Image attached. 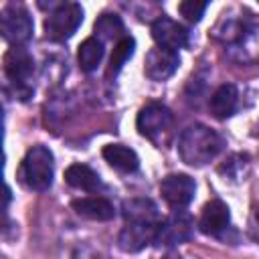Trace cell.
Here are the masks:
<instances>
[{"label": "cell", "instance_id": "11", "mask_svg": "<svg viewBox=\"0 0 259 259\" xmlns=\"http://www.w3.org/2000/svg\"><path fill=\"white\" fill-rule=\"evenodd\" d=\"M229 225H231V212L223 200L214 198L202 206V212L198 219L200 233H204L208 237H223V233L229 229Z\"/></svg>", "mask_w": 259, "mask_h": 259}, {"label": "cell", "instance_id": "13", "mask_svg": "<svg viewBox=\"0 0 259 259\" xmlns=\"http://www.w3.org/2000/svg\"><path fill=\"white\" fill-rule=\"evenodd\" d=\"M71 208L89 221H111L115 217L113 204L103 196H83L71 202Z\"/></svg>", "mask_w": 259, "mask_h": 259}, {"label": "cell", "instance_id": "22", "mask_svg": "<svg viewBox=\"0 0 259 259\" xmlns=\"http://www.w3.org/2000/svg\"><path fill=\"white\" fill-rule=\"evenodd\" d=\"M247 235L251 241L259 243V208H253V212L249 214L247 221Z\"/></svg>", "mask_w": 259, "mask_h": 259}, {"label": "cell", "instance_id": "2", "mask_svg": "<svg viewBox=\"0 0 259 259\" xmlns=\"http://www.w3.org/2000/svg\"><path fill=\"white\" fill-rule=\"evenodd\" d=\"M53 174H55V158L53 152L47 146H32L18 168V180L28 188L42 192L51 188L53 184Z\"/></svg>", "mask_w": 259, "mask_h": 259}, {"label": "cell", "instance_id": "15", "mask_svg": "<svg viewBox=\"0 0 259 259\" xmlns=\"http://www.w3.org/2000/svg\"><path fill=\"white\" fill-rule=\"evenodd\" d=\"M103 158H105V162L111 168H115L117 172H123V174L136 172L138 166H140L138 154L132 148L123 146V144H109V146H105L103 148Z\"/></svg>", "mask_w": 259, "mask_h": 259}, {"label": "cell", "instance_id": "23", "mask_svg": "<svg viewBox=\"0 0 259 259\" xmlns=\"http://www.w3.org/2000/svg\"><path fill=\"white\" fill-rule=\"evenodd\" d=\"M166 259H180V257H176V255H168Z\"/></svg>", "mask_w": 259, "mask_h": 259}, {"label": "cell", "instance_id": "17", "mask_svg": "<svg viewBox=\"0 0 259 259\" xmlns=\"http://www.w3.org/2000/svg\"><path fill=\"white\" fill-rule=\"evenodd\" d=\"M237 101H239V91H237V87H235L233 83H225V85H221V87L212 93V97H210V111H212L214 117L225 119V117H229V115L235 113Z\"/></svg>", "mask_w": 259, "mask_h": 259}, {"label": "cell", "instance_id": "14", "mask_svg": "<svg viewBox=\"0 0 259 259\" xmlns=\"http://www.w3.org/2000/svg\"><path fill=\"white\" fill-rule=\"evenodd\" d=\"M121 214H123L125 223L158 225L162 221L160 212H158V206L150 198H127V200H123L121 202Z\"/></svg>", "mask_w": 259, "mask_h": 259}, {"label": "cell", "instance_id": "18", "mask_svg": "<svg viewBox=\"0 0 259 259\" xmlns=\"http://www.w3.org/2000/svg\"><path fill=\"white\" fill-rule=\"evenodd\" d=\"M103 59V42L95 36H89L85 38L81 45H79V51H77V61H79V67L85 71V73H91L97 69V65L101 63Z\"/></svg>", "mask_w": 259, "mask_h": 259}, {"label": "cell", "instance_id": "10", "mask_svg": "<svg viewBox=\"0 0 259 259\" xmlns=\"http://www.w3.org/2000/svg\"><path fill=\"white\" fill-rule=\"evenodd\" d=\"M158 225H150V223H125V227L121 229V233L117 237L119 249L123 253H138V251L146 249L148 245L156 243Z\"/></svg>", "mask_w": 259, "mask_h": 259}, {"label": "cell", "instance_id": "6", "mask_svg": "<svg viewBox=\"0 0 259 259\" xmlns=\"http://www.w3.org/2000/svg\"><path fill=\"white\" fill-rule=\"evenodd\" d=\"M192 231H194V223L190 214L184 210H174L170 217L162 219V223L158 225L156 245H164V247L180 245L192 237Z\"/></svg>", "mask_w": 259, "mask_h": 259}, {"label": "cell", "instance_id": "4", "mask_svg": "<svg viewBox=\"0 0 259 259\" xmlns=\"http://www.w3.org/2000/svg\"><path fill=\"white\" fill-rule=\"evenodd\" d=\"M0 32L12 47H22L32 38V18L20 4H8L0 12Z\"/></svg>", "mask_w": 259, "mask_h": 259}, {"label": "cell", "instance_id": "12", "mask_svg": "<svg viewBox=\"0 0 259 259\" xmlns=\"http://www.w3.org/2000/svg\"><path fill=\"white\" fill-rule=\"evenodd\" d=\"M34 71L32 55L24 47H12L4 55V73L12 83H24Z\"/></svg>", "mask_w": 259, "mask_h": 259}, {"label": "cell", "instance_id": "16", "mask_svg": "<svg viewBox=\"0 0 259 259\" xmlns=\"http://www.w3.org/2000/svg\"><path fill=\"white\" fill-rule=\"evenodd\" d=\"M65 182L83 192H95L101 186L99 174L93 168H89L87 164H71L65 170Z\"/></svg>", "mask_w": 259, "mask_h": 259}, {"label": "cell", "instance_id": "3", "mask_svg": "<svg viewBox=\"0 0 259 259\" xmlns=\"http://www.w3.org/2000/svg\"><path fill=\"white\" fill-rule=\"evenodd\" d=\"M83 22V8L77 2L59 4L45 20V34L51 40H67Z\"/></svg>", "mask_w": 259, "mask_h": 259}, {"label": "cell", "instance_id": "5", "mask_svg": "<svg viewBox=\"0 0 259 259\" xmlns=\"http://www.w3.org/2000/svg\"><path fill=\"white\" fill-rule=\"evenodd\" d=\"M174 123V115L172 111L162 105V103H148L140 109L138 113V119H136V127L138 132L144 136V138H150V140H158L162 134L170 132Z\"/></svg>", "mask_w": 259, "mask_h": 259}, {"label": "cell", "instance_id": "7", "mask_svg": "<svg viewBox=\"0 0 259 259\" xmlns=\"http://www.w3.org/2000/svg\"><path fill=\"white\" fill-rule=\"evenodd\" d=\"M196 184L188 174H168L160 182V194L174 210H182L194 198Z\"/></svg>", "mask_w": 259, "mask_h": 259}, {"label": "cell", "instance_id": "19", "mask_svg": "<svg viewBox=\"0 0 259 259\" xmlns=\"http://www.w3.org/2000/svg\"><path fill=\"white\" fill-rule=\"evenodd\" d=\"M93 32H95V38H99L101 42L103 40H113V38H123L125 34L123 32V22L117 14H111V12H105L101 14L95 24H93Z\"/></svg>", "mask_w": 259, "mask_h": 259}, {"label": "cell", "instance_id": "8", "mask_svg": "<svg viewBox=\"0 0 259 259\" xmlns=\"http://www.w3.org/2000/svg\"><path fill=\"white\" fill-rule=\"evenodd\" d=\"M152 38L160 49L178 53V49L188 45V30L180 22L168 16H160L152 22Z\"/></svg>", "mask_w": 259, "mask_h": 259}, {"label": "cell", "instance_id": "9", "mask_svg": "<svg viewBox=\"0 0 259 259\" xmlns=\"http://www.w3.org/2000/svg\"><path fill=\"white\" fill-rule=\"evenodd\" d=\"M180 65V59H178V53L174 51H166V49H160V47H154L148 51L146 59H144V73L148 79L152 81H166L170 79L176 69Z\"/></svg>", "mask_w": 259, "mask_h": 259}, {"label": "cell", "instance_id": "21", "mask_svg": "<svg viewBox=\"0 0 259 259\" xmlns=\"http://www.w3.org/2000/svg\"><path fill=\"white\" fill-rule=\"evenodd\" d=\"M206 2H198V0H184L178 4V12L188 20V22H198L206 10Z\"/></svg>", "mask_w": 259, "mask_h": 259}, {"label": "cell", "instance_id": "1", "mask_svg": "<svg viewBox=\"0 0 259 259\" xmlns=\"http://www.w3.org/2000/svg\"><path fill=\"white\" fill-rule=\"evenodd\" d=\"M223 138L202 123H192L178 138V154L188 166H204L223 152Z\"/></svg>", "mask_w": 259, "mask_h": 259}, {"label": "cell", "instance_id": "20", "mask_svg": "<svg viewBox=\"0 0 259 259\" xmlns=\"http://www.w3.org/2000/svg\"><path fill=\"white\" fill-rule=\"evenodd\" d=\"M134 49H136L134 36H127V34H125L123 38H119V40L115 42L113 53H111V59H109V67H107V77H115V75L121 71V67L125 65V61L132 59Z\"/></svg>", "mask_w": 259, "mask_h": 259}]
</instances>
